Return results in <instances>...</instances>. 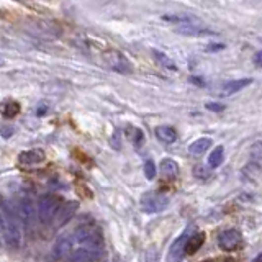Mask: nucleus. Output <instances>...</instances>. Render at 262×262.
I'll list each match as a JSON object with an SVG mask.
<instances>
[{"label":"nucleus","mask_w":262,"mask_h":262,"mask_svg":"<svg viewBox=\"0 0 262 262\" xmlns=\"http://www.w3.org/2000/svg\"><path fill=\"white\" fill-rule=\"evenodd\" d=\"M112 148H113V150H120V148H121V136H120V131H115V133H113V136H112Z\"/></svg>","instance_id":"nucleus-25"},{"label":"nucleus","mask_w":262,"mask_h":262,"mask_svg":"<svg viewBox=\"0 0 262 262\" xmlns=\"http://www.w3.org/2000/svg\"><path fill=\"white\" fill-rule=\"evenodd\" d=\"M251 84H253V79H238V80L228 82V84L223 87L222 94L223 95H233V94H236V92L243 90L244 87H248Z\"/></svg>","instance_id":"nucleus-14"},{"label":"nucleus","mask_w":262,"mask_h":262,"mask_svg":"<svg viewBox=\"0 0 262 262\" xmlns=\"http://www.w3.org/2000/svg\"><path fill=\"white\" fill-rule=\"evenodd\" d=\"M156 172H157V169H156V164H154L152 161H146L145 164V176L146 179H154L156 177Z\"/></svg>","instance_id":"nucleus-23"},{"label":"nucleus","mask_w":262,"mask_h":262,"mask_svg":"<svg viewBox=\"0 0 262 262\" xmlns=\"http://www.w3.org/2000/svg\"><path fill=\"white\" fill-rule=\"evenodd\" d=\"M169 205V198L159 192H146L141 197V210L146 213H157L166 210Z\"/></svg>","instance_id":"nucleus-3"},{"label":"nucleus","mask_w":262,"mask_h":262,"mask_svg":"<svg viewBox=\"0 0 262 262\" xmlns=\"http://www.w3.org/2000/svg\"><path fill=\"white\" fill-rule=\"evenodd\" d=\"M218 246L223 251H236L243 246V236L238 229H226L218 236Z\"/></svg>","instance_id":"nucleus-5"},{"label":"nucleus","mask_w":262,"mask_h":262,"mask_svg":"<svg viewBox=\"0 0 262 262\" xmlns=\"http://www.w3.org/2000/svg\"><path fill=\"white\" fill-rule=\"evenodd\" d=\"M207 109L212 110V112H222V110H225V105L223 104H215V102H212V104H207Z\"/></svg>","instance_id":"nucleus-26"},{"label":"nucleus","mask_w":262,"mask_h":262,"mask_svg":"<svg viewBox=\"0 0 262 262\" xmlns=\"http://www.w3.org/2000/svg\"><path fill=\"white\" fill-rule=\"evenodd\" d=\"M105 259V249L73 248L68 254L69 262H102Z\"/></svg>","instance_id":"nucleus-4"},{"label":"nucleus","mask_w":262,"mask_h":262,"mask_svg":"<svg viewBox=\"0 0 262 262\" xmlns=\"http://www.w3.org/2000/svg\"><path fill=\"white\" fill-rule=\"evenodd\" d=\"M17 212H18V215L22 217L23 220H32L33 218V205H32V202L30 200H23L22 203L18 205V208H17Z\"/></svg>","instance_id":"nucleus-20"},{"label":"nucleus","mask_w":262,"mask_h":262,"mask_svg":"<svg viewBox=\"0 0 262 262\" xmlns=\"http://www.w3.org/2000/svg\"><path fill=\"white\" fill-rule=\"evenodd\" d=\"M2 113L5 118H15L20 113V104L18 102H5V104L2 105Z\"/></svg>","instance_id":"nucleus-19"},{"label":"nucleus","mask_w":262,"mask_h":262,"mask_svg":"<svg viewBox=\"0 0 262 262\" xmlns=\"http://www.w3.org/2000/svg\"><path fill=\"white\" fill-rule=\"evenodd\" d=\"M0 241H3L5 246H8V248L17 249L20 246V241H22V234H20L18 226L15 225L13 222H5L3 233H2V238H0Z\"/></svg>","instance_id":"nucleus-8"},{"label":"nucleus","mask_w":262,"mask_h":262,"mask_svg":"<svg viewBox=\"0 0 262 262\" xmlns=\"http://www.w3.org/2000/svg\"><path fill=\"white\" fill-rule=\"evenodd\" d=\"M202 262H215V261H212V259H207V261H202Z\"/></svg>","instance_id":"nucleus-30"},{"label":"nucleus","mask_w":262,"mask_h":262,"mask_svg":"<svg viewBox=\"0 0 262 262\" xmlns=\"http://www.w3.org/2000/svg\"><path fill=\"white\" fill-rule=\"evenodd\" d=\"M77 208H79V203H77V202H68V203L61 205L58 213H56V217L53 220V222H56L54 223L56 228H61V226H64L66 223H68L69 220L75 215Z\"/></svg>","instance_id":"nucleus-9"},{"label":"nucleus","mask_w":262,"mask_h":262,"mask_svg":"<svg viewBox=\"0 0 262 262\" xmlns=\"http://www.w3.org/2000/svg\"><path fill=\"white\" fill-rule=\"evenodd\" d=\"M46 159V154L43 150H30L18 154V162L22 166H33V164H39Z\"/></svg>","instance_id":"nucleus-11"},{"label":"nucleus","mask_w":262,"mask_h":262,"mask_svg":"<svg viewBox=\"0 0 262 262\" xmlns=\"http://www.w3.org/2000/svg\"><path fill=\"white\" fill-rule=\"evenodd\" d=\"M154 58H156L159 61V64H162L164 68H167V69H172V71H176L177 69V66L176 63L169 58V56H166L164 53H159V51H154Z\"/></svg>","instance_id":"nucleus-21"},{"label":"nucleus","mask_w":262,"mask_h":262,"mask_svg":"<svg viewBox=\"0 0 262 262\" xmlns=\"http://www.w3.org/2000/svg\"><path fill=\"white\" fill-rule=\"evenodd\" d=\"M254 61H256V66H261V51H258V53H256V56H254Z\"/></svg>","instance_id":"nucleus-29"},{"label":"nucleus","mask_w":262,"mask_h":262,"mask_svg":"<svg viewBox=\"0 0 262 262\" xmlns=\"http://www.w3.org/2000/svg\"><path fill=\"white\" fill-rule=\"evenodd\" d=\"M0 66H3V59L2 58H0Z\"/></svg>","instance_id":"nucleus-31"},{"label":"nucleus","mask_w":262,"mask_h":262,"mask_svg":"<svg viewBox=\"0 0 262 262\" xmlns=\"http://www.w3.org/2000/svg\"><path fill=\"white\" fill-rule=\"evenodd\" d=\"M156 136L162 143H167V145H171V143H174L177 140V133L172 126H157L156 128Z\"/></svg>","instance_id":"nucleus-16"},{"label":"nucleus","mask_w":262,"mask_h":262,"mask_svg":"<svg viewBox=\"0 0 262 262\" xmlns=\"http://www.w3.org/2000/svg\"><path fill=\"white\" fill-rule=\"evenodd\" d=\"M157 261V249L156 246H150L145 251V262H156Z\"/></svg>","instance_id":"nucleus-24"},{"label":"nucleus","mask_w":262,"mask_h":262,"mask_svg":"<svg viewBox=\"0 0 262 262\" xmlns=\"http://www.w3.org/2000/svg\"><path fill=\"white\" fill-rule=\"evenodd\" d=\"M63 205V200H61L58 195H44L41 197L39 203H38V213H39V220L43 223H51L58 213L59 207Z\"/></svg>","instance_id":"nucleus-2"},{"label":"nucleus","mask_w":262,"mask_h":262,"mask_svg":"<svg viewBox=\"0 0 262 262\" xmlns=\"http://www.w3.org/2000/svg\"><path fill=\"white\" fill-rule=\"evenodd\" d=\"M205 238H207V236H205V233L190 234V238L187 239V243H186V251H184V253L188 254V256H193L203 246Z\"/></svg>","instance_id":"nucleus-13"},{"label":"nucleus","mask_w":262,"mask_h":262,"mask_svg":"<svg viewBox=\"0 0 262 262\" xmlns=\"http://www.w3.org/2000/svg\"><path fill=\"white\" fill-rule=\"evenodd\" d=\"M12 133H13V128H10V126H5L0 130V135H3L5 138H8V136H12Z\"/></svg>","instance_id":"nucleus-27"},{"label":"nucleus","mask_w":262,"mask_h":262,"mask_svg":"<svg viewBox=\"0 0 262 262\" xmlns=\"http://www.w3.org/2000/svg\"><path fill=\"white\" fill-rule=\"evenodd\" d=\"M210 146H212V140H210V138H198L197 141H193L192 145H190L188 151L190 154H193V156H200V154H203Z\"/></svg>","instance_id":"nucleus-17"},{"label":"nucleus","mask_w":262,"mask_h":262,"mask_svg":"<svg viewBox=\"0 0 262 262\" xmlns=\"http://www.w3.org/2000/svg\"><path fill=\"white\" fill-rule=\"evenodd\" d=\"M218 49H223V44H210L207 48V53H217Z\"/></svg>","instance_id":"nucleus-28"},{"label":"nucleus","mask_w":262,"mask_h":262,"mask_svg":"<svg viewBox=\"0 0 262 262\" xmlns=\"http://www.w3.org/2000/svg\"><path fill=\"white\" fill-rule=\"evenodd\" d=\"M190 231H192V228L186 229L172 243L171 249H169V253H167V262H181L182 261L184 254H186V253H184V251H186V243H187V239L190 238Z\"/></svg>","instance_id":"nucleus-6"},{"label":"nucleus","mask_w":262,"mask_h":262,"mask_svg":"<svg viewBox=\"0 0 262 262\" xmlns=\"http://www.w3.org/2000/svg\"><path fill=\"white\" fill-rule=\"evenodd\" d=\"M73 251V241H71V236H63L54 246V254L58 258H68V254Z\"/></svg>","instance_id":"nucleus-15"},{"label":"nucleus","mask_w":262,"mask_h":262,"mask_svg":"<svg viewBox=\"0 0 262 262\" xmlns=\"http://www.w3.org/2000/svg\"><path fill=\"white\" fill-rule=\"evenodd\" d=\"M223 156H225V151H223V146H217L215 150L212 151V154H210V157H208V166L215 169V167H218L220 164L223 162Z\"/></svg>","instance_id":"nucleus-18"},{"label":"nucleus","mask_w":262,"mask_h":262,"mask_svg":"<svg viewBox=\"0 0 262 262\" xmlns=\"http://www.w3.org/2000/svg\"><path fill=\"white\" fill-rule=\"evenodd\" d=\"M176 32L181 35H186V37H203V35H215L210 28H207L205 25H198V23H184V25H177Z\"/></svg>","instance_id":"nucleus-10"},{"label":"nucleus","mask_w":262,"mask_h":262,"mask_svg":"<svg viewBox=\"0 0 262 262\" xmlns=\"http://www.w3.org/2000/svg\"><path fill=\"white\" fill-rule=\"evenodd\" d=\"M128 138L135 143V146H140L143 143V131L140 128H128Z\"/></svg>","instance_id":"nucleus-22"},{"label":"nucleus","mask_w":262,"mask_h":262,"mask_svg":"<svg viewBox=\"0 0 262 262\" xmlns=\"http://www.w3.org/2000/svg\"><path fill=\"white\" fill-rule=\"evenodd\" d=\"M105 61H107V64H109V68L116 71V73H123V74L131 73L130 61H128L121 53H118V51H110V53H107Z\"/></svg>","instance_id":"nucleus-7"},{"label":"nucleus","mask_w":262,"mask_h":262,"mask_svg":"<svg viewBox=\"0 0 262 262\" xmlns=\"http://www.w3.org/2000/svg\"><path fill=\"white\" fill-rule=\"evenodd\" d=\"M159 169H161L162 179H166V181H174V179L179 176V166L176 161H172V159H164Z\"/></svg>","instance_id":"nucleus-12"},{"label":"nucleus","mask_w":262,"mask_h":262,"mask_svg":"<svg viewBox=\"0 0 262 262\" xmlns=\"http://www.w3.org/2000/svg\"><path fill=\"white\" fill-rule=\"evenodd\" d=\"M71 236L73 248L77 244L79 248H92V249H104V238L99 228L94 225H82Z\"/></svg>","instance_id":"nucleus-1"}]
</instances>
